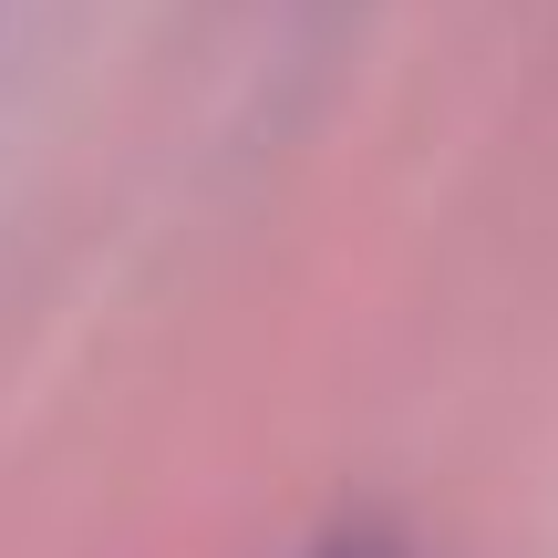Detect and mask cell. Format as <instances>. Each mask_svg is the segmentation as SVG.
<instances>
[{
  "label": "cell",
  "mask_w": 558,
  "mask_h": 558,
  "mask_svg": "<svg viewBox=\"0 0 558 558\" xmlns=\"http://www.w3.org/2000/svg\"><path fill=\"white\" fill-rule=\"evenodd\" d=\"M320 558H393V548H383V538H331Z\"/></svg>",
  "instance_id": "cell-1"
}]
</instances>
